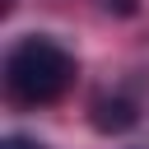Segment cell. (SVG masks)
I'll return each mask as SVG.
<instances>
[{
    "mask_svg": "<svg viewBox=\"0 0 149 149\" xmlns=\"http://www.w3.org/2000/svg\"><path fill=\"white\" fill-rule=\"evenodd\" d=\"M102 9H116V14H135V0H102Z\"/></svg>",
    "mask_w": 149,
    "mask_h": 149,
    "instance_id": "277c9868",
    "label": "cell"
},
{
    "mask_svg": "<svg viewBox=\"0 0 149 149\" xmlns=\"http://www.w3.org/2000/svg\"><path fill=\"white\" fill-rule=\"evenodd\" d=\"M140 121V112H135V102H126V98H98L93 102V126L102 130V135H121V130H130Z\"/></svg>",
    "mask_w": 149,
    "mask_h": 149,
    "instance_id": "7a4b0ae2",
    "label": "cell"
},
{
    "mask_svg": "<svg viewBox=\"0 0 149 149\" xmlns=\"http://www.w3.org/2000/svg\"><path fill=\"white\" fill-rule=\"evenodd\" d=\"M5 84L19 102L28 107H42V102H56L70 84H74V56L56 42V37H23L9 47L5 56Z\"/></svg>",
    "mask_w": 149,
    "mask_h": 149,
    "instance_id": "6da1fadb",
    "label": "cell"
},
{
    "mask_svg": "<svg viewBox=\"0 0 149 149\" xmlns=\"http://www.w3.org/2000/svg\"><path fill=\"white\" fill-rule=\"evenodd\" d=\"M0 149H47V144H37V140H28V135H5Z\"/></svg>",
    "mask_w": 149,
    "mask_h": 149,
    "instance_id": "3957f363",
    "label": "cell"
}]
</instances>
